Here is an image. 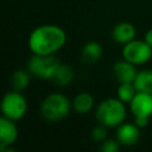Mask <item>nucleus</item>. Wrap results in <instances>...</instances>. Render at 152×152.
I'll list each match as a JSON object with an SVG mask.
<instances>
[{
  "label": "nucleus",
  "mask_w": 152,
  "mask_h": 152,
  "mask_svg": "<svg viewBox=\"0 0 152 152\" xmlns=\"http://www.w3.org/2000/svg\"><path fill=\"white\" fill-rule=\"evenodd\" d=\"M66 43L65 31L55 24H44L34 27L28 36V48L36 55H55Z\"/></svg>",
  "instance_id": "1"
},
{
  "label": "nucleus",
  "mask_w": 152,
  "mask_h": 152,
  "mask_svg": "<svg viewBox=\"0 0 152 152\" xmlns=\"http://www.w3.org/2000/svg\"><path fill=\"white\" fill-rule=\"evenodd\" d=\"M125 103L118 97H108L102 100L95 108V116L99 124L112 128L120 126L126 119Z\"/></svg>",
  "instance_id": "2"
},
{
  "label": "nucleus",
  "mask_w": 152,
  "mask_h": 152,
  "mask_svg": "<svg viewBox=\"0 0 152 152\" xmlns=\"http://www.w3.org/2000/svg\"><path fill=\"white\" fill-rule=\"evenodd\" d=\"M71 108V102L64 94L51 93L43 100L40 104V114L46 121L56 122L66 118Z\"/></svg>",
  "instance_id": "3"
},
{
  "label": "nucleus",
  "mask_w": 152,
  "mask_h": 152,
  "mask_svg": "<svg viewBox=\"0 0 152 152\" xmlns=\"http://www.w3.org/2000/svg\"><path fill=\"white\" fill-rule=\"evenodd\" d=\"M61 63L62 62L55 55L32 53L26 65L32 76L40 80H51Z\"/></svg>",
  "instance_id": "4"
},
{
  "label": "nucleus",
  "mask_w": 152,
  "mask_h": 152,
  "mask_svg": "<svg viewBox=\"0 0 152 152\" xmlns=\"http://www.w3.org/2000/svg\"><path fill=\"white\" fill-rule=\"evenodd\" d=\"M27 112V101L21 91L12 90L7 91L1 101V113L11 120L18 121L25 116Z\"/></svg>",
  "instance_id": "5"
},
{
  "label": "nucleus",
  "mask_w": 152,
  "mask_h": 152,
  "mask_svg": "<svg viewBox=\"0 0 152 152\" xmlns=\"http://www.w3.org/2000/svg\"><path fill=\"white\" fill-rule=\"evenodd\" d=\"M122 58L133 63L134 65H142L152 57V48L145 42L133 39L122 48Z\"/></svg>",
  "instance_id": "6"
},
{
  "label": "nucleus",
  "mask_w": 152,
  "mask_h": 152,
  "mask_svg": "<svg viewBox=\"0 0 152 152\" xmlns=\"http://www.w3.org/2000/svg\"><path fill=\"white\" fill-rule=\"evenodd\" d=\"M128 104L134 116H152V94L137 91Z\"/></svg>",
  "instance_id": "7"
},
{
  "label": "nucleus",
  "mask_w": 152,
  "mask_h": 152,
  "mask_svg": "<svg viewBox=\"0 0 152 152\" xmlns=\"http://www.w3.org/2000/svg\"><path fill=\"white\" fill-rule=\"evenodd\" d=\"M116 139L124 146H133L140 139V127L132 122H122L118 126Z\"/></svg>",
  "instance_id": "8"
},
{
  "label": "nucleus",
  "mask_w": 152,
  "mask_h": 152,
  "mask_svg": "<svg viewBox=\"0 0 152 152\" xmlns=\"http://www.w3.org/2000/svg\"><path fill=\"white\" fill-rule=\"evenodd\" d=\"M19 135L18 126L14 120H11L6 116L0 119V148L6 146H12Z\"/></svg>",
  "instance_id": "9"
},
{
  "label": "nucleus",
  "mask_w": 152,
  "mask_h": 152,
  "mask_svg": "<svg viewBox=\"0 0 152 152\" xmlns=\"http://www.w3.org/2000/svg\"><path fill=\"white\" fill-rule=\"evenodd\" d=\"M113 74L119 83H133L138 71L133 63L122 58L121 61H118L113 64Z\"/></svg>",
  "instance_id": "10"
},
{
  "label": "nucleus",
  "mask_w": 152,
  "mask_h": 152,
  "mask_svg": "<svg viewBox=\"0 0 152 152\" xmlns=\"http://www.w3.org/2000/svg\"><path fill=\"white\" fill-rule=\"evenodd\" d=\"M137 36V28L132 23L128 21H121L118 23L113 30H112V38L118 43V44H127L135 39Z\"/></svg>",
  "instance_id": "11"
},
{
  "label": "nucleus",
  "mask_w": 152,
  "mask_h": 152,
  "mask_svg": "<svg viewBox=\"0 0 152 152\" xmlns=\"http://www.w3.org/2000/svg\"><path fill=\"white\" fill-rule=\"evenodd\" d=\"M71 106H72V109L76 113L87 114L94 108L95 100H94V97H93V95L90 93L82 91V93H78L74 97V100L71 101Z\"/></svg>",
  "instance_id": "12"
},
{
  "label": "nucleus",
  "mask_w": 152,
  "mask_h": 152,
  "mask_svg": "<svg viewBox=\"0 0 152 152\" xmlns=\"http://www.w3.org/2000/svg\"><path fill=\"white\" fill-rule=\"evenodd\" d=\"M74 77H75L74 68L70 64L61 63L59 66L56 69L51 81L58 87H65L72 82Z\"/></svg>",
  "instance_id": "13"
},
{
  "label": "nucleus",
  "mask_w": 152,
  "mask_h": 152,
  "mask_svg": "<svg viewBox=\"0 0 152 152\" xmlns=\"http://www.w3.org/2000/svg\"><path fill=\"white\" fill-rule=\"evenodd\" d=\"M103 55V49L101 46L100 43L97 42H88L82 46V51H81V57L82 61L86 63H95L97 61L101 59Z\"/></svg>",
  "instance_id": "14"
},
{
  "label": "nucleus",
  "mask_w": 152,
  "mask_h": 152,
  "mask_svg": "<svg viewBox=\"0 0 152 152\" xmlns=\"http://www.w3.org/2000/svg\"><path fill=\"white\" fill-rule=\"evenodd\" d=\"M31 72L26 69H18L15 70L12 76H11V86H12V89L14 90H18V91H23L25 90L28 84H30V81H31Z\"/></svg>",
  "instance_id": "15"
},
{
  "label": "nucleus",
  "mask_w": 152,
  "mask_h": 152,
  "mask_svg": "<svg viewBox=\"0 0 152 152\" xmlns=\"http://www.w3.org/2000/svg\"><path fill=\"white\" fill-rule=\"evenodd\" d=\"M138 91H145L152 94V69H144L138 71L133 82Z\"/></svg>",
  "instance_id": "16"
},
{
  "label": "nucleus",
  "mask_w": 152,
  "mask_h": 152,
  "mask_svg": "<svg viewBox=\"0 0 152 152\" xmlns=\"http://www.w3.org/2000/svg\"><path fill=\"white\" fill-rule=\"evenodd\" d=\"M137 88L133 83L127 82V83H120V86L116 89V95L118 99L121 100L124 103H129L134 95L137 94Z\"/></svg>",
  "instance_id": "17"
},
{
  "label": "nucleus",
  "mask_w": 152,
  "mask_h": 152,
  "mask_svg": "<svg viewBox=\"0 0 152 152\" xmlns=\"http://www.w3.org/2000/svg\"><path fill=\"white\" fill-rule=\"evenodd\" d=\"M107 128H108V127H106V126H103V125H101V124H99L97 126H95V127L91 129V132H90L91 139H93L94 141L101 144L103 140L107 139Z\"/></svg>",
  "instance_id": "18"
},
{
  "label": "nucleus",
  "mask_w": 152,
  "mask_h": 152,
  "mask_svg": "<svg viewBox=\"0 0 152 152\" xmlns=\"http://www.w3.org/2000/svg\"><path fill=\"white\" fill-rule=\"evenodd\" d=\"M120 142L118 141V139H106L101 142V151L102 152H118L120 148Z\"/></svg>",
  "instance_id": "19"
},
{
  "label": "nucleus",
  "mask_w": 152,
  "mask_h": 152,
  "mask_svg": "<svg viewBox=\"0 0 152 152\" xmlns=\"http://www.w3.org/2000/svg\"><path fill=\"white\" fill-rule=\"evenodd\" d=\"M148 122H150V116H134V124L140 128L146 127Z\"/></svg>",
  "instance_id": "20"
},
{
  "label": "nucleus",
  "mask_w": 152,
  "mask_h": 152,
  "mask_svg": "<svg viewBox=\"0 0 152 152\" xmlns=\"http://www.w3.org/2000/svg\"><path fill=\"white\" fill-rule=\"evenodd\" d=\"M151 48H152V28H148L145 33V39H144Z\"/></svg>",
  "instance_id": "21"
}]
</instances>
